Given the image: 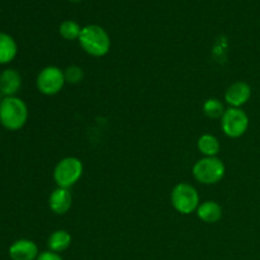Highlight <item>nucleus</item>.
Returning a JSON list of instances; mask_svg holds the SVG:
<instances>
[{
    "label": "nucleus",
    "mask_w": 260,
    "mask_h": 260,
    "mask_svg": "<svg viewBox=\"0 0 260 260\" xmlns=\"http://www.w3.org/2000/svg\"><path fill=\"white\" fill-rule=\"evenodd\" d=\"M193 178L203 185H213L220 183L226 174V167L217 156L197 160L192 168Z\"/></svg>",
    "instance_id": "3"
},
{
    "label": "nucleus",
    "mask_w": 260,
    "mask_h": 260,
    "mask_svg": "<svg viewBox=\"0 0 260 260\" xmlns=\"http://www.w3.org/2000/svg\"><path fill=\"white\" fill-rule=\"evenodd\" d=\"M70 2H73V3H79V2H80V0H70Z\"/></svg>",
    "instance_id": "20"
},
{
    "label": "nucleus",
    "mask_w": 260,
    "mask_h": 260,
    "mask_svg": "<svg viewBox=\"0 0 260 260\" xmlns=\"http://www.w3.org/2000/svg\"><path fill=\"white\" fill-rule=\"evenodd\" d=\"M40 250L35 241L29 239H19L9 246V256L12 260H36Z\"/></svg>",
    "instance_id": "9"
},
{
    "label": "nucleus",
    "mask_w": 260,
    "mask_h": 260,
    "mask_svg": "<svg viewBox=\"0 0 260 260\" xmlns=\"http://www.w3.org/2000/svg\"><path fill=\"white\" fill-rule=\"evenodd\" d=\"M170 202L178 213L190 215L196 212L200 206V193L197 188L189 183H178L170 193Z\"/></svg>",
    "instance_id": "5"
},
{
    "label": "nucleus",
    "mask_w": 260,
    "mask_h": 260,
    "mask_svg": "<svg viewBox=\"0 0 260 260\" xmlns=\"http://www.w3.org/2000/svg\"><path fill=\"white\" fill-rule=\"evenodd\" d=\"M196 213L203 222L216 223L222 218V207L216 201H205L200 203Z\"/></svg>",
    "instance_id": "12"
},
{
    "label": "nucleus",
    "mask_w": 260,
    "mask_h": 260,
    "mask_svg": "<svg viewBox=\"0 0 260 260\" xmlns=\"http://www.w3.org/2000/svg\"><path fill=\"white\" fill-rule=\"evenodd\" d=\"M22 86V76L14 69H7L0 74V91L5 96H15Z\"/></svg>",
    "instance_id": "11"
},
{
    "label": "nucleus",
    "mask_w": 260,
    "mask_h": 260,
    "mask_svg": "<svg viewBox=\"0 0 260 260\" xmlns=\"http://www.w3.org/2000/svg\"><path fill=\"white\" fill-rule=\"evenodd\" d=\"M78 41L84 52L93 57H103L111 50V37L101 25L89 24L83 27Z\"/></svg>",
    "instance_id": "1"
},
{
    "label": "nucleus",
    "mask_w": 260,
    "mask_h": 260,
    "mask_svg": "<svg viewBox=\"0 0 260 260\" xmlns=\"http://www.w3.org/2000/svg\"><path fill=\"white\" fill-rule=\"evenodd\" d=\"M197 149L205 157L217 156L221 150L220 140L212 134H203L198 139Z\"/></svg>",
    "instance_id": "15"
},
{
    "label": "nucleus",
    "mask_w": 260,
    "mask_h": 260,
    "mask_svg": "<svg viewBox=\"0 0 260 260\" xmlns=\"http://www.w3.org/2000/svg\"><path fill=\"white\" fill-rule=\"evenodd\" d=\"M71 238L70 233L66 230H55L47 239V246L48 250L53 251V253H62V251L68 250L71 245Z\"/></svg>",
    "instance_id": "13"
},
{
    "label": "nucleus",
    "mask_w": 260,
    "mask_h": 260,
    "mask_svg": "<svg viewBox=\"0 0 260 260\" xmlns=\"http://www.w3.org/2000/svg\"><path fill=\"white\" fill-rule=\"evenodd\" d=\"M65 74V80L68 84L71 85H76V84L81 83L84 79V71L80 66L78 65H70L63 70Z\"/></svg>",
    "instance_id": "18"
},
{
    "label": "nucleus",
    "mask_w": 260,
    "mask_h": 260,
    "mask_svg": "<svg viewBox=\"0 0 260 260\" xmlns=\"http://www.w3.org/2000/svg\"><path fill=\"white\" fill-rule=\"evenodd\" d=\"M202 111L205 116L210 119H221L225 113V104L217 98H210L203 103Z\"/></svg>",
    "instance_id": "16"
},
{
    "label": "nucleus",
    "mask_w": 260,
    "mask_h": 260,
    "mask_svg": "<svg viewBox=\"0 0 260 260\" xmlns=\"http://www.w3.org/2000/svg\"><path fill=\"white\" fill-rule=\"evenodd\" d=\"M65 74L58 66H46L38 73L36 79V85L38 91L43 95L52 96L60 93L65 86Z\"/></svg>",
    "instance_id": "6"
},
{
    "label": "nucleus",
    "mask_w": 260,
    "mask_h": 260,
    "mask_svg": "<svg viewBox=\"0 0 260 260\" xmlns=\"http://www.w3.org/2000/svg\"><path fill=\"white\" fill-rule=\"evenodd\" d=\"M28 107L18 96H5L0 102V123L9 131H18L28 121Z\"/></svg>",
    "instance_id": "2"
},
{
    "label": "nucleus",
    "mask_w": 260,
    "mask_h": 260,
    "mask_svg": "<svg viewBox=\"0 0 260 260\" xmlns=\"http://www.w3.org/2000/svg\"><path fill=\"white\" fill-rule=\"evenodd\" d=\"M18 53L17 42L12 36L0 32V65L12 62Z\"/></svg>",
    "instance_id": "14"
},
{
    "label": "nucleus",
    "mask_w": 260,
    "mask_h": 260,
    "mask_svg": "<svg viewBox=\"0 0 260 260\" xmlns=\"http://www.w3.org/2000/svg\"><path fill=\"white\" fill-rule=\"evenodd\" d=\"M251 86L245 81L233 83L225 91V102L230 108H243L251 98Z\"/></svg>",
    "instance_id": "8"
},
{
    "label": "nucleus",
    "mask_w": 260,
    "mask_h": 260,
    "mask_svg": "<svg viewBox=\"0 0 260 260\" xmlns=\"http://www.w3.org/2000/svg\"><path fill=\"white\" fill-rule=\"evenodd\" d=\"M83 174V161L75 156H66L56 164L53 169V180L56 187L70 189L81 179Z\"/></svg>",
    "instance_id": "4"
},
{
    "label": "nucleus",
    "mask_w": 260,
    "mask_h": 260,
    "mask_svg": "<svg viewBox=\"0 0 260 260\" xmlns=\"http://www.w3.org/2000/svg\"><path fill=\"white\" fill-rule=\"evenodd\" d=\"M220 121L223 134L230 139H239L244 136L249 128V117L243 108L229 107Z\"/></svg>",
    "instance_id": "7"
},
{
    "label": "nucleus",
    "mask_w": 260,
    "mask_h": 260,
    "mask_svg": "<svg viewBox=\"0 0 260 260\" xmlns=\"http://www.w3.org/2000/svg\"><path fill=\"white\" fill-rule=\"evenodd\" d=\"M81 29H83V27H80V24L75 20H65L60 24L58 32H60L61 37L63 40L75 41L79 40V37H80Z\"/></svg>",
    "instance_id": "17"
},
{
    "label": "nucleus",
    "mask_w": 260,
    "mask_h": 260,
    "mask_svg": "<svg viewBox=\"0 0 260 260\" xmlns=\"http://www.w3.org/2000/svg\"><path fill=\"white\" fill-rule=\"evenodd\" d=\"M36 260H63V259L61 258L60 254L53 253V251L51 250H46V251H42V253H40V255H38V258Z\"/></svg>",
    "instance_id": "19"
},
{
    "label": "nucleus",
    "mask_w": 260,
    "mask_h": 260,
    "mask_svg": "<svg viewBox=\"0 0 260 260\" xmlns=\"http://www.w3.org/2000/svg\"><path fill=\"white\" fill-rule=\"evenodd\" d=\"M73 205V194L70 189L56 187L48 197V207L55 215H65Z\"/></svg>",
    "instance_id": "10"
}]
</instances>
